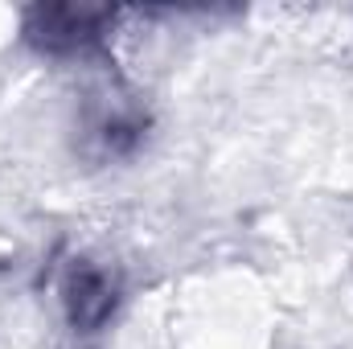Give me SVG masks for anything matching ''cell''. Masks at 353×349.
<instances>
[{
	"label": "cell",
	"instance_id": "1",
	"mask_svg": "<svg viewBox=\"0 0 353 349\" xmlns=\"http://www.w3.org/2000/svg\"><path fill=\"white\" fill-rule=\"evenodd\" d=\"M62 300H66V312H70V325L74 329H99L111 308H115V283L103 267L94 263H74L62 279Z\"/></svg>",
	"mask_w": 353,
	"mask_h": 349
}]
</instances>
